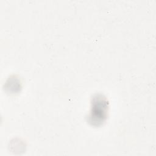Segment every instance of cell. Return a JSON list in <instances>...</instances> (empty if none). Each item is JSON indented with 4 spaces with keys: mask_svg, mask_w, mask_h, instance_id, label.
Masks as SVG:
<instances>
[{
    "mask_svg": "<svg viewBox=\"0 0 156 156\" xmlns=\"http://www.w3.org/2000/svg\"><path fill=\"white\" fill-rule=\"evenodd\" d=\"M108 101L102 95H96L92 98L91 107L88 116V122L93 126L101 125L106 119Z\"/></svg>",
    "mask_w": 156,
    "mask_h": 156,
    "instance_id": "1",
    "label": "cell"
}]
</instances>
